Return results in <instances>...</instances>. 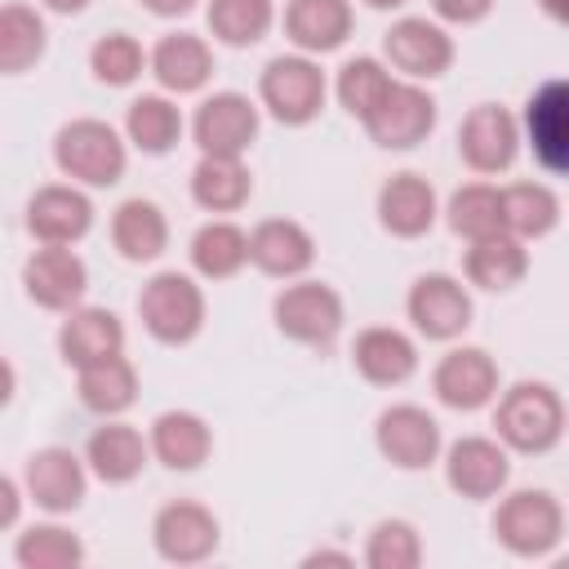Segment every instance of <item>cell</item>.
I'll use <instances>...</instances> for the list:
<instances>
[{"label":"cell","mask_w":569,"mask_h":569,"mask_svg":"<svg viewBox=\"0 0 569 569\" xmlns=\"http://www.w3.org/2000/svg\"><path fill=\"white\" fill-rule=\"evenodd\" d=\"M89 227V204L71 191H40L31 200V231L44 240H71Z\"/></svg>","instance_id":"cell-15"},{"label":"cell","mask_w":569,"mask_h":569,"mask_svg":"<svg viewBox=\"0 0 569 569\" xmlns=\"http://www.w3.org/2000/svg\"><path fill=\"white\" fill-rule=\"evenodd\" d=\"M502 209L516 231H547L556 218V200L542 187H516L511 196H502Z\"/></svg>","instance_id":"cell-34"},{"label":"cell","mask_w":569,"mask_h":569,"mask_svg":"<svg viewBox=\"0 0 569 569\" xmlns=\"http://www.w3.org/2000/svg\"><path fill=\"white\" fill-rule=\"evenodd\" d=\"M382 93H387V80H382V71H378L373 62H351V67L342 71V102H347L351 111L369 116Z\"/></svg>","instance_id":"cell-37"},{"label":"cell","mask_w":569,"mask_h":569,"mask_svg":"<svg viewBox=\"0 0 569 569\" xmlns=\"http://www.w3.org/2000/svg\"><path fill=\"white\" fill-rule=\"evenodd\" d=\"M27 284H31V298H40L44 307H67L84 289V271H80V262L71 253L44 249L40 258H31Z\"/></svg>","instance_id":"cell-11"},{"label":"cell","mask_w":569,"mask_h":569,"mask_svg":"<svg viewBox=\"0 0 569 569\" xmlns=\"http://www.w3.org/2000/svg\"><path fill=\"white\" fill-rule=\"evenodd\" d=\"M502 222H507V209H502V200H498L493 191H485V187H471V191H462V196L453 200V227L467 231V236L489 240Z\"/></svg>","instance_id":"cell-28"},{"label":"cell","mask_w":569,"mask_h":569,"mask_svg":"<svg viewBox=\"0 0 569 569\" xmlns=\"http://www.w3.org/2000/svg\"><path fill=\"white\" fill-rule=\"evenodd\" d=\"M369 4H396V0H369Z\"/></svg>","instance_id":"cell-43"},{"label":"cell","mask_w":569,"mask_h":569,"mask_svg":"<svg viewBox=\"0 0 569 569\" xmlns=\"http://www.w3.org/2000/svg\"><path fill=\"white\" fill-rule=\"evenodd\" d=\"M160 453L173 462V467H196L200 453H204V431L196 418H160Z\"/></svg>","instance_id":"cell-33"},{"label":"cell","mask_w":569,"mask_h":569,"mask_svg":"<svg viewBox=\"0 0 569 569\" xmlns=\"http://www.w3.org/2000/svg\"><path fill=\"white\" fill-rule=\"evenodd\" d=\"M436 9L449 18H480L489 9V0H436Z\"/></svg>","instance_id":"cell-39"},{"label":"cell","mask_w":569,"mask_h":569,"mask_svg":"<svg viewBox=\"0 0 569 569\" xmlns=\"http://www.w3.org/2000/svg\"><path fill=\"white\" fill-rule=\"evenodd\" d=\"M196 129H200V142H204L213 156H236V151L253 138V111H249V102H240V98L227 93V98L204 102Z\"/></svg>","instance_id":"cell-7"},{"label":"cell","mask_w":569,"mask_h":569,"mask_svg":"<svg viewBox=\"0 0 569 569\" xmlns=\"http://www.w3.org/2000/svg\"><path fill=\"white\" fill-rule=\"evenodd\" d=\"M58 160H62V169H71L76 178L111 182V178L120 173V142L111 138V129L84 120V124L62 129V138H58Z\"/></svg>","instance_id":"cell-3"},{"label":"cell","mask_w":569,"mask_h":569,"mask_svg":"<svg viewBox=\"0 0 569 569\" xmlns=\"http://www.w3.org/2000/svg\"><path fill=\"white\" fill-rule=\"evenodd\" d=\"M413 320H418L431 338H445V333H453V329L467 325V298L458 293L453 280L431 276V280H422L418 293H413Z\"/></svg>","instance_id":"cell-12"},{"label":"cell","mask_w":569,"mask_h":569,"mask_svg":"<svg viewBox=\"0 0 569 569\" xmlns=\"http://www.w3.org/2000/svg\"><path fill=\"white\" fill-rule=\"evenodd\" d=\"M0 49H4V67L18 71L22 62H31L40 53V22L31 13H22V9H4V40H0Z\"/></svg>","instance_id":"cell-35"},{"label":"cell","mask_w":569,"mask_h":569,"mask_svg":"<svg viewBox=\"0 0 569 569\" xmlns=\"http://www.w3.org/2000/svg\"><path fill=\"white\" fill-rule=\"evenodd\" d=\"M93 67H98L102 80L124 84V80L138 71V44L124 40V36H107V40L93 49Z\"/></svg>","instance_id":"cell-38"},{"label":"cell","mask_w":569,"mask_h":569,"mask_svg":"<svg viewBox=\"0 0 569 569\" xmlns=\"http://www.w3.org/2000/svg\"><path fill=\"white\" fill-rule=\"evenodd\" d=\"M462 151H467V160L480 164V169H498V164H507L511 151H516L511 120H507L498 107H480V111H471L467 124H462Z\"/></svg>","instance_id":"cell-9"},{"label":"cell","mask_w":569,"mask_h":569,"mask_svg":"<svg viewBox=\"0 0 569 569\" xmlns=\"http://www.w3.org/2000/svg\"><path fill=\"white\" fill-rule=\"evenodd\" d=\"M53 9H76V4H84V0H49Z\"/></svg>","instance_id":"cell-42"},{"label":"cell","mask_w":569,"mask_h":569,"mask_svg":"<svg viewBox=\"0 0 569 569\" xmlns=\"http://www.w3.org/2000/svg\"><path fill=\"white\" fill-rule=\"evenodd\" d=\"M253 258H258L267 271H298V267L311 258V244H307V236H302L298 227H289V222H271V227L258 231V240H253Z\"/></svg>","instance_id":"cell-20"},{"label":"cell","mask_w":569,"mask_h":569,"mask_svg":"<svg viewBox=\"0 0 569 569\" xmlns=\"http://www.w3.org/2000/svg\"><path fill=\"white\" fill-rule=\"evenodd\" d=\"M147 4H151V9H160V13H182L191 0H147Z\"/></svg>","instance_id":"cell-40"},{"label":"cell","mask_w":569,"mask_h":569,"mask_svg":"<svg viewBox=\"0 0 569 569\" xmlns=\"http://www.w3.org/2000/svg\"><path fill=\"white\" fill-rule=\"evenodd\" d=\"M529 138L547 169L569 173V80L547 84L529 102Z\"/></svg>","instance_id":"cell-1"},{"label":"cell","mask_w":569,"mask_h":569,"mask_svg":"<svg viewBox=\"0 0 569 569\" xmlns=\"http://www.w3.org/2000/svg\"><path fill=\"white\" fill-rule=\"evenodd\" d=\"M382 449L405 467H422L436 453V422L418 409H396L382 418Z\"/></svg>","instance_id":"cell-13"},{"label":"cell","mask_w":569,"mask_h":569,"mask_svg":"<svg viewBox=\"0 0 569 569\" xmlns=\"http://www.w3.org/2000/svg\"><path fill=\"white\" fill-rule=\"evenodd\" d=\"M31 489L49 507H67L80 498V471L67 453H40L31 458Z\"/></svg>","instance_id":"cell-21"},{"label":"cell","mask_w":569,"mask_h":569,"mask_svg":"<svg viewBox=\"0 0 569 569\" xmlns=\"http://www.w3.org/2000/svg\"><path fill=\"white\" fill-rule=\"evenodd\" d=\"M502 529H507L511 542H520V547H542V542L551 538V529H556V511H551V502H547L542 493H520V498L507 507Z\"/></svg>","instance_id":"cell-24"},{"label":"cell","mask_w":569,"mask_h":569,"mask_svg":"<svg viewBox=\"0 0 569 569\" xmlns=\"http://www.w3.org/2000/svg\"><path fill=\"white\" fill-rule=\"evenodd\" d=\"M116 240H120V249H124L129 258H151V253L164 244V222H160V213H156L151 204L133 200V204H124L120 218H116Z\"/></svg>","instance_id":"cell-22"},{"label":"cell","mask_w":569,"mask_h":569,"mask_svg":"<svg viewBox=\"0 0 569 569\" xmlns=\"http://www.w3.org/2000/svg\"><path fill=\"white\" fill-rule=\"evenodd\" d=\"M129 129H133V138H138L147 151H164V147L173 142V133H178V116H173V107H164L160 98H142V102H133V111H129Z\"/></svg>","instance_id":"cell-31"},{"label":"cell","mask_w":569,"mask_h":569,"mask_svg":"<svg viewBox=\"0 0 569 569\" xmlns=\"http://www.w3.org/2000/svg\"><path fill=\"white\" fill-rule=\"evenodd\" d=\"M289 31H293V40H302L311 49H329L347 31V9H342V0H293Z\"/></svg>","instance_id":"cell-17"},{"label":"cell","mask_w":569,"mask_h":569,"mask_svg":"<svg viewBox=\"0 0 569 569\" xmlns=\"http://www.w3.org/2000/svg\"><path fill=\"white\" fill-rule=\"evenodd\" d=\"M387 53H391V62H400L413 76H431V71H440L449 62L445 36L436 27H427V22H400L387 36Z\"/></svg>","instance_id":"cell-10"},{"label":"cell","mask_w":569,"mask_h":569,"mask_svg":"<svg viewBox=\"0 0 569 569\" xmlns=\"http://www.w3.org/2000/svg\"><path fill=\"white\" fill-rule=\"evenodd\" d=\"M116 347H120V325H116V316H107V311H84V316H76V320L67 325V333H62V351H67L71 360H80V365L107 360V356H116Z\"/></svg>","instance_id":"cell-16"},{"label":"cell","mask_w":569,"mask_h":569,"mask_svg":"<svg viewBox=\"0 0 569 569\" xmlns=\"http://www.w3.org/2000/svg\"><path fill=\"white\" fill-rule=\"evenodd\" d=\"M156 71H160V80L173 84V89H196V84L204 80V71H209V53H204L191 36H173V40L160 44Z\"/></svg>","instance_id":"cell-19"},{"label":"cell","mask_w":569,"mask_h":569,"mask_svg":"<svg viewBox=\"0 0 569 569\" xmlns=\"http://www.w3.org/2000/svg\"><path fill=\"white\" fill-rule=\"evenodd\" d=\"M280 325L289 329V333H298V338H329L333 329H338V302H333V293L329 289H320V284H302V289H289L284 298H280Z\"/></svg>","instance_id":"cell-8"},{"label":"cell","mask_w":569,"mask_h":569,"mask_svg":"<svg viewBox=\"0 0 569 569\" xmlns=\"http://www.w3.org/2000/svg\"><path fill=\"white\" fill-rule=\"evenodd\" d=\"M498 422H502V431H507L516 445H525V449H542V445L556 440L560 409H556V400L547 396V387H516V391L507 396Z\"/></svg>","instance_id":"cell-4"},{"label":"cell","mask_w":569,"mask_h":569,"mask_svg":"<svg viewBox=\"0 0 569 569\" xmlns=\"http://www.w3.org/2000/svg\"><path fill=\"white\" fill-rule=\"evenodd\" d=\"M436 387H440V396L449 400V405H480L485 396H489V387H493V369H489V360L480 356V351H458V356H449L445 365H440V378H436Z\"/></svg>","instance_id":"cell-14"},{"label":"cell","mask_w":569,"mask_h":569,"mask_svg":"<svg viewBox=\"0 0 569 569\" xmlns=\"http://www.w3.org/2000/svg\"><path fill=\"white\" fill-rule=\"evenodd\" d=\"M502 471H507L502 458L480 440H467L453 449V485L467 493H489L502 480Z\"/></svg>","instance_id":"cell-25"},{"label":"cell","mask_w":569,"mask_h":569,"mask_svg":"<svg viewBox=\"0 0 569 569\" xmlns=\"http://www.w3.org/2000/svg\"><path fill=\"white\" fill-rule=\"evenodd\" d=\"M142 316L160 338H187L200 320V298L182 276H160L142 293Z\"/></svg>","instance_id":"cell-5"},{"label":"cell","mask_w":569,"mask_h":569,"mask_svg":"<svg viewBox=\"0 0 569 569\" xmlns=\"http://www.w3.org/2000/svg\"><path fill=\"white\" fill-rule=\"evenodd\" d=\"M196 196L204 204H213V209H231L244 196V173L227 156H213V160H204L196 169Z\"/></svg>","instance_id":"cell-29"},{"label":"cell","mask_w":569,"mask_h":569,"mask_svg":"<svg viewBox=\"0 0 569 569\" xmlns=\"http://www.w3.org/2000/svg\"><path fill=\"white\" fill-rule=\"evenodd\" d=\"M365 120H369V129L382 147H413L431 129V102L418 89L387 84V93L378 98V107Z\"/></svg>","instance_id":"cell-2"},{"label":"cell","mask_w":569,"mask_h":569,"mask_svg":"<svg viewBox=\"0 0 569 569\" xmlns=\"http://www.w3.org/2000/svg\"><path fill=\"white\" fill-rule=\"evenodd\" d=\"M129 396H133V373H129V365L116 360V356L93 360V369L84 373V400H89L93 409H120V405H129Z\"/></svg>","instance_id":"cell-27"},{"label":"cell","mask_w":569,"mask_h":569,"mask_svg":"<svg viewBox=\"0 0 569 569\" xmlns=\"http://www.w3.org/2000/svg\"><path fill=\"white\" fill-rule=\"evenodd\" d=\"M542 4H547L556 18H565V22H569V0H542Z\"/></svg>","instance_id":"cell-41"},{"label":"cell","mask_w":569,"mask_h":569,"mask_svg":"<svg viewBox=\"0 0 569 569\" xmlns=\"http://www.w3.org/2000/svg\"><path fill=\"white\" fill-rule=\"evenodd\" d=\"M382 218H387V227H396V231H405V236H413V231H422L427 222H431V191L418 182V178H396L387 191H382Z\"/></svg>","instance_id":"cell-18"},{"label":"cell","mask_w":569,"mask_h":569,"mask_svg":"<svg viewBox=\"0 0 569 569\" xmlns=\"http://www.w3.org/2000/svg\"><path fill=\"white\" fill-rule=\"evenodd\" d=\"M262 89H267V102L276 107L280 120H307L320 107V76H316V67L293 62V58L271 62Z\"/></svg>","instance_id":"cell-6"},{"label":"cell","mask_w":569,"mask_h":569,"mask_svg":"<svg viewBox=\"0 0 569 569\" xmlns=\"http://www.w3.org/2000/svg\"><path fill=\"white\" fill-rule=\"evenodd\" d=\"M520 271H525V258H520V249L507 244V240H485V244L471 253V276H476L480 284H489V289L511 284Z\"/></svg>","instance_id":"cell-32"},{"label":"cell","mask_w":569,"mask_h":569,"mask_svg":"<svg viewBox=\"0 0 569 569\" xmlns=\"http://www.w3.org/2000/svg\"><path fill=\"white\" fill-rule=\"evenodd\" d=\"M93 462H98L102 476L124 480V476L142 462V445H138L133 431H124V427H107V431L93 436Z\"/></svg>","instance_id":"cell-30"},{"label":"cell","mask_w":569,"mask_h":569,"mask_svg":"<svg viewBox=\"0 0 569 569\" xmlns=\"http://www.w3.org/2000/svg\"><path fill=\"white\" fill-rule=\"evenodd\" d=\"M356 360H360V369H365L369 378H378V382L405 378V373L413 369V351H409V342L396 338V333H365Z\"/></svg>","instance_id":"cell-23"},{"label":"cell","mask_w":569,"mask_h":569,"mask_svg":"<svg viewBox=\"0 0 569 569\" xmlns=\"http://www.w3.org/2000/svg\"><path fill=\"white\" fill-rule=\"evenodd\" d=\"M267 0H213L209 9V22L222 40L231 44H244V40H258V31L267 27Z\"/></svg>","instance_id":"cell-26"},{"label":"cell","mask_w":569,"mask_h":569,"mask_svg":"<svg viewBox=\"0 0 569 569\" xmlns=\"http://www.w3.org/2000/svg\"><path fill=\"white\" fill-rule=\"evenodd\" d=\"M240 258H244L240 231H231V227H209V231H200V240H196V262H200L204 271L222 276V271H231Z\"/></svg>","instance_id":"cell-36"}]
</instances>
